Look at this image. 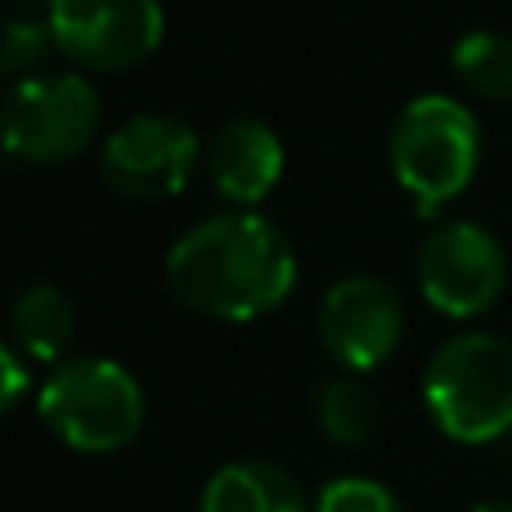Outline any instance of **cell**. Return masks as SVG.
<instances>
[{
    "label": "cell",
    "mask_w": 512,
    "mask_h": 512,
    "mask_svg": "<svg viewBox=\"0 0 512 512\" xmlns=\"http://www.w3.org/2000/svg\"><path fill=\"white\" fill-rule=\"evenodd\" d=\"M472 512H512V504H504V499H486V504H477Z\"/></svg>",
    "instance_id": "ac0fdd59"
},
{
    "label": "cell",
    "mask_w": 512,
    "mask_h": 512,
    "mask_svg": "<svg viewBox=\"0 0 512 512\" xmlns=\"http://www.w3.org/2000/svg\"><path fill=\"white\" fill-rule=\"evenodd\" d=\"M203 153V140L189 122L171 113H135L104 140L99 171L108 189H117L122 198L158 203V198H176L189 185Z\"/></svg>",
    "instance_id": "52a82bcc"
},
{
    "label": "cell",
    "mask_w": 512,
    "mask_h": 512,
    "mask_svg": "<svg viewBox=\"0 0 512 512\" xmlns=\"http://www.w3.org/2000/svg\"><path fill=\"white\" fill-rule=\"evenodd\" d=\"M432 423L459 445H490L512 432V342L486 328L441 342L423 373Z\"/></svg>",
    "instance_id": "7a4b0ae2"
},
{
    "label": "cell",
    "mask_w": 512,
    "mask_h": 512,
    "mask_svg": "<svg viewBox=\"0 0 512 512\" xmlns=\"http://www.w3.org/2000/svg\"><path fill=\"white\" fill-rule=\"evenodd\" d=\"M162 0H63L59 50L95 72H126L162 45Z\"/></svg>",
    "instance_id": "9c48e42d"
},
{
    "label": "cell",
    "mask_w": 512,
    "mask_h": 512,
    "mask_svg": "<svg viewBox=\"0 0 512 512\" xmlns=\"http://www.w3.org/2000/svg\"><path fill=\"white\" fill-rule=\"evenodd\" d=\"M77 337V306L54 283H32L9 306V342L32 364H54Z\"/></svg>",
    "instance_id": "7c38bea8"
},
{
    "label": "cell",
    "mask_w": 512,
    "mask_h": 512,
    "mask_svg": "<svg viewBox=\"0 0 512 512\" xmlns=\"http://www.w3.org/2000/svg\"><path fill=\"white\" fill-rule=\"evenodd\" d=\"M198 512H315L301 481L270 459H234L203 486Z\"/></svg>",
    "instance_id": "8fae6325"
},
{
    "label": "cell",
    "mask_w": 512,
    "mask_h": 512,
    "mask_svg": "<svg viewBox=\"0 0 512 512\" xmlns=\"http://www.w3.org/2000/svg\"><path fill=\"white\" fill-rule=\"evenodd\" d=\"M418 292L450 319L486 315L508 288L504 243L477 221L436 225L414 256Z\"/></svg>",
    "instance_id": "8992f818"
},
{
    "label": "cell",
    "mask_w": 512,
    "mask_h": 512,
    "mask_svg": "<svg viewBox=\"0 0 512 512\" xmlns=\"http://www.w3.org/2000/svg\"><path fill=\"white\" fill-rule=\"evenodd\" d=\"M59 9H63V0H9L0 68L27 72L50 50H59Z\"/></svg>",
    "instance_id": "9a60e30c"
},
{
    "label": "cell",
    "mask_w": 512,
    "mask_h": 512,
    "mask_svg": "<svg viewBox=\"0 0 512 512\" xmlns=\"http://www.w3.org/2000/svg\"><path fill=\"white\" fill-rule=\"evenodd\" d=\"M27 387H32V373H27L23 364V351H18L14 342L0 346V409H18V400L27 396Z\"/></svg>",
    "instance_id": "e0dca14e"
},
{
    "label": "cell",
    "mask_w": 512,
    "mask_h": 512,
    "mask_svg": "<svg viewBox=\"0 0 512 512\" xmlns=\"http://www.w3.org/2000/svg\"><path fill=\"white\" fill-rule=\"evenodd\" d=\"M481 162V126L454 95H418L391 126V171L423 216L463 194Z\"/></svg>",
    "instance_id": "3957f363"
},
{
    "label": "cell",
    "mask_w": 512,
    "mask_h": 512,
    "mask_svg": "<svg viewBox=\"0 0 512 512\" xmlns=\"http://www.w3.org/2000/svg\"><path fill=\"white\" fill-rule=\"evenodd\" d=\"M450 68L477 99H512V36L468 32L454 41Z\"/></svg>",
    "instance_id": "5bb4252c"
},
{
    "label": "cell",
    "mask_w": 512,
    "mask_h": 512,
    "mask_svg": "<svg viewBox=\"0 0 512 512\" xmlns=\"http://www.w3.org/2000/svg\"><path fill=\"white\" fill-rule=\"evenodd\" d=\"M315 512H405V504L373 477H333L315 495Z\"/></svg>",
    "instance_id": "2e32d148"
},
{
    "label": "cell",
    "mask_w": 512,
    "mask_h": 512,
    "mask_svg": "<svg viewBox=\"0 0 512 512\" xmlns=\"http://www.w3.org/2000/svg\"><path fill=\"white\" fill-rule=\"evenodd\" d=\"M405 333L400 292L378 274H342L319 301V342L346 373L387 364Z\"/></svg>",
    "instance_id": "ba28073f"
},
{
    "label": "cell",
    "mask_w": 512,
    "mask_h": 512,
    "mask_svg": "<svg viewBox=\"0 0 512 512\" xmlns=\"http://www.w3.org/2000/svg\"><path fill=\"white\" fill-rule=\"evenodd\" d=\"M315 423L333 445L360 450V445H369L378 436L382 423L378 396L360 378H328L315 391Z\"/></svg>",
    "instance_id": "4fadbf2b"
},
{
    "label": "cell",
    "mask_w": 512,
    "mask_h": 512,
    "mask_svg": "<svg viewBox=\"0 0 512 512\" xmlns=\"http://www.w3.org/2000/svg\"><path fill=\"white\" fill-rule=\"evenodd\" d=\"M203 167L212 189L234 207H256L274 194L283 176V144L256 117H234L207 140Z\"/></svg>",
    "instance_id": "30bf717a"
},
{
    "label": "cell",
    "mask_w": 512,
    "mask_h": 512,
    "mask_svg": "<svg viewBox=\"0 0 512 512\" xmlns=\"http://www.w3.org/2000/svg\"><path fill=\"white\" fill-rule=\"evenodd\" d=\"M297 283L288 234L261 212H221L185 230L167 252V288L194 315L248 324L279 306Z\"/></svg>",
    "instance_id": "6da1fadb"
},
{
    "label": "cell",
    "mask_w": 512,
    "mask_h": 512,
    "mask_svg": "<svg viewBox=\"0 0 512 512\" xmlns=\"http://www.w3.org/2000/svg\"><path fill=\"white\" fill-rule=\"evenodd\" d=\"M104 122L99 90L77 72H32L23 77L5 99L0 135H5L9 162H32V167H54V162L77 158L90 149Z\"/></svg>",
    "instance_id": "5b68a950"
},
{
    "label": "cell",
    "mask_w": 512,
    "mask_h": 512,
    "mask_svg": "<svg viewBox=\"0 0 512 512\" xmlns=\"http://www.w3.org/2000/svg\"><path fill=\"white\" fill-rule=\"evenodd\" d=\"M36 414L68 450L113 454L140 436L144 427V387L135 373L104 355L68 360L41 382Z\"/></svg>",
    "instance_id": "277c9868"
}]
</instances>
